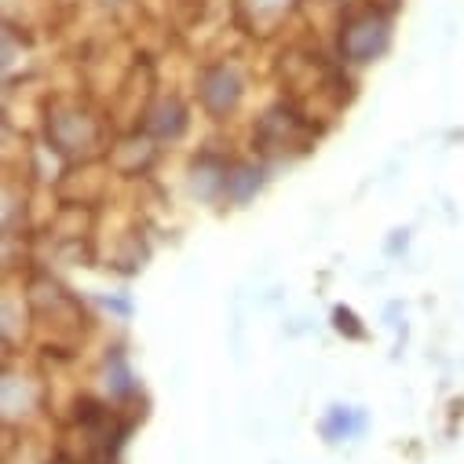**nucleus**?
I'll use <instances>...</instances> for the list:
<instances>
[{
    "mask_svg": "<svg viewBox=\"0 0 464 464\" xmlns=\"http://www.w3.org/2000/svg\"><path fill=\"white\" fill-rule=\"evenodd\" d=\"M190 129V110L183 99L176 95H161L158 102H150L143 110V132L154 143H179Z\"/></svg>",
    "mask_w": 464,
    "mask_h": 464,
    "instance_id": "0eeeda50",
    "label": "nucleus"
},
{
    "mask_svg": "<svg viewBox=\"0 0 464 464\" xmlns=\"http://www.w3.org/2000/svg\"><path fill=\"white\" fill-rule=\"evenodd\" d=\"M55 464H84V460H73V457H63V460H55Z\"/></svg>",
    "mask_w": 464,
    "mask_h": 464,
    "instance_id": "f8f14e48",
    "label": "nucleus"
},
{
    "mask_svg": "<svg viewBox=\"0 0 464 464\" xmlns=\"http://www.w3.org/2000/svg\"><path fill=\"white\" fill-rule=\"evenodd\" d=\"M44 136H48V150L63 161H81L88 165L92 158H99L102 150V121L81 102H55L48 106V121H44Z\"/></svg>",
    "mask_w": 464,
    "mask_h": 464,
    "instance_id": "f03ea898",
    "label": "nucleus"
},
{
    "mask_svg": "<svg viewBox=\"0 0 464 464\" xmlns=\"http://www.w3.org/2000/svg\"><path fill=\"white\" fill-rule=\"evenodd\" d=\"M370 428V413L362 406H347V402H333L322 420H318V435L329 442V446H340V442H355L359 435H366Z\"/></svg>",
    "mask_w": 464,
    "mask_h": 464,
    "instance_id": "1a4fd4ad",
    "label": "nucleus"
},
{
    "mask_svg": "<svg viewBox=\"0 0 464 464\" xmlns=\"http://www.w3.org/2000/svg\"><path fill=\"white\" fill-rule=\"evenodd\" d=\"M267 187V161L264 158H230V169H227V190H223V201L227 205H249L260 190Z\"/></svg>",
    "mask_w": 464,
    "mask_h": 464,
    "instance_id": "6e6552de",
    "label": "nucleus"
},
{
    "mask_svg": "<svg viewBox=\"0 0 464 464\" xmlns=\"http://www.w3.org/2000/svg\"><path fill=\"white\" fill-rule=\"evenodd\" d=\"M322 125L296 102L267 106L253 125V154L264 161H293L314 150Z\"/></svg>",
    "mask_w": 464,
    "mask_h": 464,
    "instance_id": "f257e3e1",
    "label": "nucleus"
},
{
    "mask_svg": "<svg viewBox=\"0 0 464 464\" xmlns=\"http://www.w3.org/2000/svg\"><path fill=\"white\" fill-rule=\"evenodd\" d=\"M388 41H392L388 19L381 12H362V15H352L343 23V30H340V55H343V63L366 66L377 55H384Z\"/></svg>",
    "mask_w": 464,
    "mask_h": 464,
    "instance_id": "20e7f679",
    "label": "nucleus"
},
{
    "mask_svg": "<svg viewBox=\"0 0 464 464\" xmlns=\"http://www.w3.org/2000/svg\"><path fill=\"white\" fill-rule=\"evenodd\" d=\"M102 388H106V399L113 406H129L136 395H140V381L132 373V362L125 355V347H110L106 359H102Z\"/></svg>",
    "mask_w": 464,
    "mask_h": 464,
    "instance_id": "9d476101",
    "label": "nucleus"
},
{
    "mask_svg": "<svg viewBox=\"0 0 464 464\" xmlns=\"http://www.w3.org/2000/svg\"><path fill=\"white\" fill-rule=\"evenodd\" d=\"M246 99V73L235 63H212L198 77V102L212 121L235 118Z\"/></svg>",
    "mask_w": 464,
    "mask_h": 464,
    "instance_id": "7ed1b4c3",
    "label": "nucleus"
},
{
    "mask_svg": "<svg viewBox=\"0 0 464 464\" xmlns=\"http://www.w3.org/2000/svg\"><path fill=\"white\" fill-rule=\"evenodd\" d=\"M333 329H336L343 340H366V336H370L366 325H362V318H359L352 307H333Z\"/></svg>",
    "mask_w": 464,
    "mask_h": 464,
    "instance_id": "9b49d317",
    "label": "nucleus"
},
{
    "mask_svg": "<svg viewBox=\"0 0 464 464\" xmlns=\"http://www.w3.org/2000/svg\"><path fill=\"white\" fill-rule=\"evenodd\" d=\"M44 406V381L26 370V366H15L8 359L5 366V420L8 424H26L30 417H37Z\"/></svg>",
    "mask_w": 464,
    "mask_h": 464,
    "instance_id": "39448f33",
    "label": "nucleus"
},
{
    "mask_svg": "<svg viewBox=\"0 0 464 464\" xmlns=\"http://www.w3.org/2000/svg\"><path fill=\"white\" fill-rule=\"evenodd\" d=\"M227 169H230V154L223 150H198L190 169H187V187L198 201L212 205V201H223V190H227Z\"/></svg>",
    "mask_w": 464,
    "mask_h": 464,
    "instance_id": "423d86ee",
    "label": "nucleus"
}]
</instances>
